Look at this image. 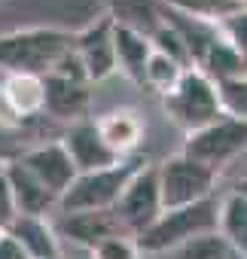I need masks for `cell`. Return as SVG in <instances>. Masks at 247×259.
<instances>
[{
	"mask_svg": "<svg viewBox=\"0 0 247 259\" xmlns=\"http://www.w3.org/2000/svg\"><path fill=\"white\" fill-rule=\"evenodd\" d=\"M73 40L76 34L58 28H28L4 34L0 37V70L46 76L58 64V58L73 49Z\"/></svg>",
	"mask_w": 247,
	"mask_h": 259,
	"instance_id": "obj_1",
	"label": "cell"
},
{
	"mask_svg": "<svg viewBox=\"0 0 247 259\" xmlns=\"http://www.w3.org/2000/svg\"><path fill=\"white\" fill-rule=\"evenodd\" d=\"M217 210H220V204L214 198H204V201H195L186 207H174V210H162L156 217V223L147 226L135 238V244H138L141 256L144 253H171L174 247L186 244L189 238L217 232Z\"/></svg>",
	"mask_w": 247,
	"mask_h": 259,
	"instance_id": "obj_2",
	"label": "cell"
},
{
	"mask_svg": "<svg viewBox=\"0 0 247 259\" xmlns=\"http://www.w3.org/2000/svg\"><path fill=\"white\" fill-rule=\"evenodd\" d=\"M144 168L141 159H122L113 168H101V171H86L76 174L73 183L61 192L58 198V210L61 213H86V210H113L126 183Z\"/></svg>",
	"mask_w": 247,
	"mask_h": 259,
	"instance_id": "obj_3",
	"label": "cell"
},
{
	"mask_svg": "<svg viewBox=\"0 0 247 259\" xmlns=\"http://www.w3.org/2000/svg\"><path fill=\"white\" fill-rule=\"evenodd\" d=\"M162 110H165V116L174 125L183 128L186 135L189 132H198V128H204L211 122H217L220 116H226L223 113V104H220L217 82H211L195 67L183 70L180 82L168 95H162Z\"/></svg>",
	"mask_w": 247,
	"mask_h": 259,
	"instance_id": "obj_4",
	"label": "cell"
},
{
	"mask_svg": "<svg viewBox=\"0 0 247 259\" xmlns=\"http://www.w3.org/2000/svg\"><path fill=\"white\" fill-rule=\"evenodd\" d=\"M241 153H247V122L232 119V116H220L217 122L198 128V132H189L183 141V150H180V156H186L217 174Z\"/></svg>",
	"mask_w": 247,
	"mask_h": 259,
	"instance_id": "obj_5",
	"label": "cell"
},
{
	"mask_svg": "<svg viewBox=\"0 0 247 259\" xmlns=\"http://www.w3.org/2000/svg\"><path fill=\"white\" fill-rule=\"evenodd\" d=\"M156 177H159L162 210H174V207H186V204L214 198V186L220 174L177 153L165 159L162 165H156Z\"/></svg>",
	"mask_w": 247,
	"mask_h": 259,
	"instance_id": "obj_6",
	"label": "cell"
},
{
	"mask_svg": "<svg viewBox=\"0 0 247 259\" xmlns=\"http://www.w3.org/2000/svg\"><path fill=\"white\" fill-rule=\"evenodd\" d=\"M119 226L126 229V235L138 238L147 226L156 223V217L162 213V198H159V177H156V165H144L122 189L116 207H113Z\"/></svg>",
	"mask_w": 247,
	"mask_h": 259,
	"instance_id": "obj_7",
	"label": "cell"
},
{
	"mask_svg": "<svg viewBox=\"0 0 247 259\" xmlns=\"http://www.w3.org/2000/svg\"><path fill=\"white\" fill-rule=\"evenodd\" d=\"M61 147L67 150V156H70L76 174L113 168V165L122 162V159L101 141L95 119H79V122H73V125L67 128V135L61 138Z\"/></svg>",
	"mask_w": 247,
	"mask_h": 259,
	"instance_id": "obj_8",
	"label": "cell"
},
{
	"mask_svg": "<svg viewBox=\"0 0 247 259\" xmlns=\"http://www.w3.org/2000/svg\"><path fill=\"white\" fill-rule=\"evenodd\" d=\"M110 31H113V19H110V16H101L95 25H89V28H86L83 34H76V40H73V52H76V58L83 61V70H86L89 85H92V82H101V79H107V76L116 73V58H113Z\"/></svg>",
	"mask_w": 247,
	"mask_h": 259,
	"instance_id": "obj_9",
	"label": "cell"
},
{
	"mask_svg": "<svg viewBox=\"0 0 247 259\" xmlns=\"http://www.w3.org/2000/svg\"><path fill=\"white\" fill-rule=\"evenodd\" d=\"M19 162H22L55 198H61V192H64V189L73 183V177H76V168H73L67 150L61 147V141L34 147V150H28Z\"/></svg>",
	"mask_w": 247,
	"mask_h": 259,
	"instance_id": "obj_10",
	"label": "cell"
},
{
	"mask_svg": "<svg viewBox=\"0 0 247 259\" xmlns=\"http://www.w3.org/2000/svg\"><path fill=\"white\" fill-rule=\"evenodd\" d=\"M43 110L55 119L70 122V125L79 122V119H89V110H92L89 82L61 79L55 73L43 76Z\"/></svg>",
	"mask_w": 247,
	"mask_h": 259,
	"instance_id": "obj_11",
	"label": "cell"
},
{
	"mask_svg": "<svg viewBox=\"0 0 247 259\" xmlns=\"http://www.w3.org/2000/svg\"><path fill=\"white\" fill-rule=\"evenodd\" d=\"M64 238H70L73 244L95 250L101 241L113 238V235H126V229L119 226L113 210H86V213H64L61 226L55 229Z\"/></svg>",
	"mask_w": 247,
	"mask_h": 259,
	"instance_id": "obj_12",
	"label": "cell"
},
{
	"mask_svg": "<svg viewBox=\"0 0 247 259\" xmlns=\"http://www.w3.org/2000/svg\"><path fill=\"white\" fill-rule=\"evenodd\" d=\"M4 177L13 189V198H16V210L25 213V217H46L52 207H58V198L22 165V162H10L4 165Z\"/></svg>",
	"mask_w": 247,
	"mask_h": 259,
	"instance_id": "obj_13",
	"label": "cell"
},
{
	"mask_svg": "<svg viewBox=\"0 0 247 259\" xmlns=\"http://www.w3.org/2000/svg\"><path fill=\"white\" fill-rule=\"evenodd\" d=\"M110 40H113V58H116V70L126 73L132 82L144 85V67L153 55V46H150V37L135 31V28H126L113 22V31H110Z\"/></svg>",
	"mask_w": 247,
	"mask_h": 259,
	"instance_id": "obj_14",
	"label": "cell"
},
{
	"mask_svg": "<svg viewBox=\"0 0 247 259\" xmlns=\"http://www.w3.org/2000/svg\"><path fill=\"white\" fill-rule=\"evenodd\" d=\"M19 247L31 256V259H61V241H58V232L55 226L46 220V217H25L19 213L10 229H7Z\"/></svg>",
	"mask_w": 247,
	"mask_h": 259,
	"instance_id": "obj_15",
	"label": "cell"
},
{
	"mask_svg": "<svg viewBox=\"0 0 247 259\" xmlns=\"http://www.w3.org/2000/svg\"><path fill=\"white\" fill-rule=\"evenodd\" d=\"M95 125H98L101 141H104L119 159H126V156H129L132 150H138L141 141H144V122H141V116H138L135 110H113V113L101 116Z\"/></svg>",
	"mask_w": 247,
	"mask_h": 259,
	"instance_id": "obj_16",
	"label": "cell"
},
{
	"mask_svg": "<svg viewBox=\"0 0 247 259\" xmlns=\"http://www.w3.org/2000/svg\"><path fill=\"white\" fill-rule=\"evenodd\" d=\"M195 70H201L211 82H229V79H238V76H247V61L217 34L208 46H204V52L195 58V64H192Z\"/></svg>",
	"mask_w": 247,
	"mask_h": 259,
	"instance_id": "obj_17",
	"label": "cell"
},
{
	"mask_svg": "<svg viewBox=\"0 0 247 259\" xmlns=\"http://www.w3.org/2000/svg\"><path fill=\"white\" fill-rule=\"evenodd\" d=\"M217 235L229 244L232 253L247 256V195L232 192L220 201L217 210Z\"/></svg>",
	"mask_w": 247,
	"mask_h": 259,
	"instance_id": "obj_18",
	"label": "cell"
},
{
	"mask_svg": "<svg viewBox=\"0 0 247 259\" xmlns=\"http://www.w3.org/2000/svg\"><path fill=\"white\" fill-rule=\"evenodd\" d=\"M4 104L10 107L13 116H37L43 113V76L31 73H7L4 82Z\"/></svg>",
	"mask_w": 247,
	"mask_h": 259,
	"instance_id": "obj_19",
	"label": "cell"
},
{
	"mask_svg": "<svg viewBox=\"0 0 247 259\" xmlns=\"http://www.w3.org/2000/svg\"><path fill=\"white\" fill-rule=\"evenodd\" d=\"M162 4L177 13V16H186L192 22H201V25H220L226 22L229 16L241 13L247 7V0H162Z\"/></svg>",
	"mask_w": 247,
	"mask_h": 259,
	"instance_id": "obj_20",
	"label": "cell"
},
{
	"mask_svg": "<svg viewBox=\"0 0 247 259\" xmlns=\"http://www.w3.org/2000/svg\"><path fill=\"white\" fill-rule=\"evenodd\" d=\"M110 19L126 25V28H135V31H141L147 37L162 25L156 0H116V10H113Z\"/></svg>",
	"mask_w": 247,
	"mask_h": 259,
	"instance_id": "obj_21",
	"label": "cell"
},
{
	"mask_svg": "<svg viewBox=\"0 0 247 259\" xmlns=\"http://www.w3.org/2000/svg\"><path fill=\"white\" fill-rule=\"evenodd\" d=\"M183 70H186V67H180L177 61H171V58L153 52L150 61H147V67H144V85H150V89L159 92V95H168V92L180 82Z\"/></svg>",
	"mask_w": 247,
	"mask_h": 259,
	"instance_id": "obj_22",
	"label": "cell"
},
{
	"mask_svg": "<svg viewBox=\"0 0 247 259\" xmlns=\"http://www.w3.org/2000/svg\"><path fill=\"white\" fill-rule=\"evenodd\" d=\"M150 46H153V52H159V55H165V58H171V61H177L180 67H192V55H189V49H186V43H183V37L177 34V28L174 25H168V22H162L153 34H150Z\"/></svg>",
	"mask_w": 247,
	"mask_h": 259,
	"instance_id": "obj_23",
	"label": "cell"
},
{
	"mask_svg": "<svg viewBox=\"0 0 247 259\" xmlns=\"http://www.w3.org/2000/svg\"><path fill=\"white\" fill-rule=\"evenodd\" d=\"M171 253H174V259H229L232 250H229V244L217 232H211V235L189 238L186 244L174 247Z\"/></svg>",
	"mask_w": 247,
	"mask_h": 259,
	"instance_id": "obj_24",
	"label": "cell"
},
{
	"mask_svg": "<svg viewBox=\"0 0 247 259\" xmlns=\"http://www.w3.org/2000/svg\"><path fill=\"white\" fill-rule=\"evenodd\" d=\"M217 92H220L223 113L232 116V119H244V122H247V76H238V79L220 82Z\"/></svg>",
	"mask_w": 247,
	"mask_h": 259,
	"instance_id": "obj_25",
	"label": "cell"
},
{
	"mask_svg": "<svg viewBox=\"0 0 247 259\" xmlns=\"http://www.w3.org/2000/svg\"><path fill=\"white\" fill-rule=\"evenodd\" d=\"M217 34L247 61V7H244L241 13L229 16L226 22H220V25H217Z\"/></svg>",
	"mask_w": 247,
	"mask_h": 259,
	"instance_id": "obj_26",
	"label": "cell"
},
{
	"mask_svg": "<svg viewBox=\"0 0 247 259\" xmlns=\"http://www.w3.org/2000/svg\"><path fill=\"white\" fill-rule=\"evenodd\" d=\"M92 259H144L132 235H113L92 250Z\"/></svg>",
	"mask_w": 247,
	"mask_h": 259,
	"instance_id": "obj_27",
	"label": "cell"
},
{
	"mask_svg": "<svg viewBox=\"0 0 247 259\" xmlns=\"http://www.w3.org/2000/svg\"><path fill=\"white\" fill-rule=\"evenodd\" d=\"M16 217H19V210H16L13 189H10L7 177L0 174V232H7V229H10V223H13Z\"/></svg>",
	"mask_w": 247,
	"mask_h": 259,
	"instance_id": "obj_28",
	"label": "cell"
},
{
	"mask_svg": "<svg viewBox=\"0 0 247 259\" xmlns=\"http://www.w3.org/2000/svg\"><path fill=\"white\" fill-rule=\"evenodd\" d=\"M0 259H31L10 232H0Z\"/></svg>",
	"mask_w": 247,
	"mask_h": 259,
	"instance_id": "obj_29",
	"label": "cell"
},
{
	"mask_svg": "<svg viewBox=\"0 0 247 259\" xmlns=\"http://www.w3.org/2000/svg\"><path fill=\"white\" fill-rule=\"evenodd\" d=\"M229 259H247V256H241V253H229Z\"/></svg>",
	"mask_w": 247,
	"mask_h": 259,
	"instance_id": "obj_30",
	"label": "cell"
},
{
	"mask_svg": "<svg viewBox=\"0 0 247 259\" xmlns=\"http://www.w3.org/2000/svg\"><path fill=\"white\" fill-rule=\"evenodd\" d=\"M0 174H4V162H0Z\"/></svg>",
	"mask_w": 247,
	"mask_h": 259,
	"instance_id": "obj_31",
	"label": "cell"
}]
</instances>
